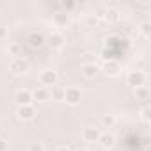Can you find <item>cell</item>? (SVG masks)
<instances>
[{
    "label": "cell",
    "instance_id": "6da1fadb",
    "mask_svg": "<svg viewBox=\"0 0 151 151\" xmlns=\"http://www.w3.org/2000/svg\"><path fill=\"white\" fill-rule=\"evenodd\" d=\"M9 71L14 77H22L29 71V60L23 59V57H14L11 62H9Z\"/></svg>",
    "mask_w": 151,
    "mask_h": 151
},
{
    "label": "cell",
    "instance_id": "7a4b0ae2",
    "mask_svg": "<svg viewBox=\"0 0 151 151\" xmlns=\"http://www.w3.org/2000/svg\"><path fill=\"white\" fill-rule=\"evenodd\" d=\"M57 82H59V75H57V71H53V69H43L41 73H39V84L46 89V87H53V86H57Z\"/></svg>",
    "mask_w": 151,
    "mask_h": 151
},
{
    "label": "cell",
    "instance_id": "3957f363",
    "mask_svg": "<svg viewBox=\"0 0 151 151\" xmlns=\"http://www.w3.org/2000/svg\"><path fill=\"white\" fill-rule=\"evenodd\" d=\"M126 84H128L130 87H133V89L142 87V86L146 84V73L140 71V69H133V71H130V73L126 75Z\"/></svg>",
    "mask_w": 151,
    "mask_h": 151
},
{
    "label": "cell",
    "instance_id": "277c9868",
    "mask_svg": "<svg viewBox=\"0 0 151 151\" xmlns=\"http://www.w3.org/2000/svg\"><path fill=\"white\" fill-rule=\"evenodd\" d=\"M82 100V91L78 87H68L64 89V101L68 105H78Z\"/></svg>",
    "mask_w": 151,
    "mask_h": 151
},
{
    "label": "cell",
    "instance_id": "5b68a950",
    "mask_svg": "<svg viewBox=\"0 0 151 151\" xmlns=\"http://www.w3.org/2000/svg\"><path fill=\"white\" fill-rule=\"evenodd\" d=\"M46 45L53 50H60L64 45H66V37L59 32V30H53L48 37H46Z\"/></svg>",
    "mask_w": 151,
    "mask_h": 151
},
{
    "label": "cell",
    "instance_id": "8992f818",
    "mask_svg": "<svg viewBox=\"0 0 151 151\" xmlns=\"http://www.w3.org/2000/svg\"><path fill=\"white\" fill-rule=\"evenodd\" d=\"M27 43L32 50H39L46 45V37L41 34V32H30L29 37H27Z\"/></svg>",
    "mask_w": 151,
    "mask_h": 151
},
{
    "label": "cell",
    "instance_id": "52a82bcc",
    "mask_svg": "<svg viewBox=\"0 0 151 151\" xmlns=\"http://www.w3.org/2000/svg\"><path fill=\"white\" fill-rule=\"evenodd\" d=\"M16 117L20 121H32L36 117V109L34 105H23L16 109Z\"/></svg>",
    "mask_w": 151,
    "mask_h": 151
},
{
    "label": "cell",
    "instance_id": "ba28073f",
    "mask_svg": "<svg viewBox=\"0 0 151 151\" xmlns=\"http://www.w3.org/2000/svg\"><path fill=\"white\" fill-rule=\"evenodd\" d=\"M14 100H16L18 107L32 105V103H34V100H32V91H29V89H18L16 94H14Z\"/></svg>",
    "mask_w": 151,
    "mask_h": 151
},
{
    "label": "cell",
    "instance_id": "9c48e42d",
    "mask_svg": "<svg viewBox=\"0 0 151 151\" xmlns=\"http://www.w3.org/2000/svg\"><path fill=\"white\" fill-rule=\"evenodd\" d=\"M100 135H101V132H100V128H96V126H87V128H84V132H82V139H84L86 142H98Z\"/></svg>",
    "mask_w": 151,
    "mask_h": 151
},
{
    "label": "cell",
    "instance_id": "30bf717a",
    "mask_svg": "<svg viewBox=\"0 0 151 151\" xmlns=\"http://www.w3.org/2000/svg\"><path fill=\"white\" fill-rule=\"evenodd\" d=\"M103 71H105V75H109V77H117L121 73V64L117 60H114V59H109L105 62V66H103Z\"/></svg>",
    "mask_w": 151,
    "mask_h": 151
},
{
    "label": "cell",
    "instance_id": "8fae6325",
    "mask_svg": "<svg viewBox=\"0 0 151 151\" xmlns=\"http://www.w3.org/2000/svg\"><path fill=\"white\" fill-rule=\"evenodd\" d=\"M80 71H82V75H84L86 78H94L96 75H98V71H100V68L94 62H84L82 68H80Z\"/></svg>",
    "mask_w": 151,
    "mask_h": 151
},
{
    "label": "cell",
    "instance_id": "7c38bea8",
    "mask_svg": "<svg viewBox=\"0 0 151 151\" xmlns=\"http://www.w3.org/2000/svg\"><path fill=\"white\" fill-rule=\"evenodd\" d=\"M69 23V14L66 11H59L53 14V25L55 27H66Z\"/></svg>",
    "mask_w": 151,
    "mask_h": 151
},
{
    "label": "cell",
    "instance_id": "4fadbf2b",
    "mask_svg": "<svg viewBox=\"0 0 151 151\" xmlns=\"http://www.w3.org/2000/svg\"><path fill=\"white\" fill-rule=\"evenodd\" d=\"M50 98V91L45 89V87H37L36 91H32V100L37 101V103H43Z\"/></svg>",
    "mask_w": 151,
    "mask_h": 151
},
{
    "label": "cell",
    "instance_id": "5bb4252c",
    "mask_svg": "<svg viewBox=\"0 0 151 151\" xmlns=\"http://www.w3.org/2000/svg\"><path fill=\"white\" fill-rule=\"evenodd\" d=\"M98 142H100L105 149H109V147H116V137H114L112 133H101L100 139H98Z\"/></svg>",
    "mask_w": 151,
    "mask_h": 151
},
{
    "label": "cell",
    "instance_id": "9a60e30c",
    "mask_svg": "<svg viewBox=\"0 0 151 151\" xmlns=\"http://www.w3.org/2000/svg\"><path fill=\"white\" fill-rule=\"evenodd\" d=\"M139 119H140L144 124H147V123L151 121V107H149V105L140 107V110H139Z\"/></svg>",
    "mask_w": 151,
    "mask_h": 151
},
{
    "label": "cell",
    "instance_id": "2e32d148",
    "mask_svg": "<svg viewBox=\"0 0 151 151\" xmlns=\"http://www.w3.org/2000/svg\"><path fill=\"white\" fill-rule=\"evenodd\" d=\"M50 96H52V100H55V101H64V87H60V86H53Z\"/></svg>",
    "mask_w": 151,
    "mask_h": 151
},
{
    "label": "cell",
    "instance_id": "e0dca14e",
    "mask_svg": "<svg viewBox=\"0 0 151 151\" xmlns=\"http://www.w3.org/2000/svg\"><path fill=\"white\" fill-rule=\"evenodd\" d=\"M135 98H137L139 101H147V100H149V89H147L146 86L137 87V89H135Z\"/></svg>",
    "mask_w": 151,
    "mask_h": 151
},
{
    "label": "cell",
    "instance_id": "ac0fdd59",
    "mask_svg": "<svg viewBox=\"0 0 151 151\" xmlns=\"http://www.w3.org/2000/svg\"><path fill=\"white\" fill-rule=\"evenodd\" d=\"M103 18H105L109 23H117V22H119V11H117V9H107Z\"/></svg>",
    "mask_w": 151,
    "mask_h": 151
},
{
    "label": "cell",
    "instance_id": "d6986e66",
    "mask_svg": "<svg viewBox=\"0 0 151 151\" xmlns=\"http://www.w3.org/2000/svg\"><path fill=\"white\" fill-rule=\"evenodd\" d=\"M101 124L107 126V128H112V126L116 124V116H114V114H105V116H101Z\"/></svg>",
    "mask_w": 151,
    "mask_h": 151
},
{
    "label": "cell",
    "instance_id": "ffe728a7",
    "mask_svg": "<svg viewBox=\"0 0 151 151\" xmlns=\"http://www.w3.org/2000/svg\"><path fill=\"white\" fill-rule=\"evenodd\" d=\"M27 151H45V146H43V142H39V140H32V142H29Z\"/></svg>",
    "mask_w": 151,
    "mask_h": 151
},
{
    "label": "cell",
    "instance_id": "44dd1931",
    "mask_svg": "<svg viewBox=\"0 0 151 151\" xmlns=\"http://www.w3.org/2000/svg\"><path fill=\"white\" fill-rule=\"evenodd\" d=\"M7 53L14 59V57H20V46L16 45V43H9V46H7Z\"/></svg>",
    "mask_w": 151,
    "mask_h": 151
},
{
    "label": "cell",
    "instance_id": "7402d4cb",
    "mask_svg": "<svg viewBox=\"0 0 151 151\" xmlns=\"http://www.w3.org/2000/svg\"><path fill=\"white\" fill-rule=\"evenodd\" d=\"M140 34H142L144 37H149V36H151V23H149V22H142V23H140Z\"/></svg>",
    "mask_w": 151,
    "mask_h": 151
},
{
    "label": "cell",
    "instance_id": "603a6c76",
    "mask_svg": "<svg viewBox=\"0 0 151 151\" xmlns=\"http://www.w3.org/2000/svg\"><path fill=\"white\" fill-rule=\"evenodd\" d=\"M6 37H7V29H6L4 25H0V41L6 39Z\"/></svg>",
    "mask_w": 151,
    "mask_h": 151
},
{
    "label": "cell",
    "instance_id": "cb8c5ba5",
    "mask_svg": "<svg viewBox=\"0 0 151 151\" xmlns=\"http://www.w3.org/2000/svg\"><path fill=\"white\" fill-rule=\"evenodd\" d=\"M0 151H7V140L0 137Z\"/></svg>",
    "mask_w": 151,
    "mask_h": 151
},
{
    "label": "cell",
    "instance_id": "d4e9b609",
    "mask_svg": "<svg viewBox=\"0 0 151 151\" xmlns=\"http://www.w3.org/2000/svg\"><path fill=\"white\" fill-rule=\"evenodd\" d=\"M60 6H62L64 9H73V7H75V6H77V4H75V2H62Z\"/></svg>",
    "mask_w": 151,
    "mask_h": 151
},
{
    "label": "cell",
    "instance_id": "484cf974",
    "mask_svg": "<svg viewBox=\"0 0 151 151\" xmlns=\"http://www.w3.org/2000/svg\"><path fill=\"white\" fill-rule=\"evenodd\" d=\"M55 151H71V149H69L68 146H59V147H57Z\"/></svg>",
    "mask_w": 151,
    "mask_h": 151
},
{
    "label": "cell",
    "instance_id": "4316f807",
    "mask_svg": "<svg viewBox=\"0 0 151 151\" xmlns=\"http://www.w3.org/2000/svg\"><path fill=\"white\" fill-rule=\"evenodd\" d=\"M142 144H144V146H147V144H149V137H147V135H144V137H142Z\"/></svg>",
    "mask_w": 151,
    "mask_h": 151
},
{
    "label": "cell",
    "instance_id": "83f0119b",
    "mask_svg": "<svg viewBox=\"0 0 151 151\" xmlns=\"http://www.w3.org/2000/svg\"><path fill=\"white\" fill-rule=\"evenodd\" d=\"M107 151H119V149H117V147H109Z\"/></svg>",
    "mask_w": 151,
    "mask_h": 151
},
{
    "label": "cell",
    "instance_id": "f1b7e54d",
    "mask_svg": "<svg viewBox=\"0 0 151 151\" xmlns=\"http://www.w3.org/2000/svg\"><path fill=\"white\" fill-rule=\"evenodd\" d=\"M78 151H91V149H87V147H80Z\"/></svg>",
    "mask_w": 151,
    "mask_h": 151
}]
</instances>
